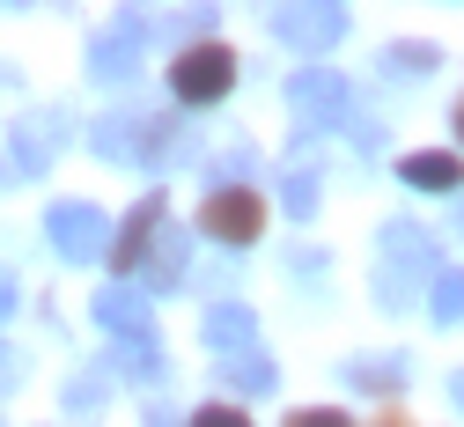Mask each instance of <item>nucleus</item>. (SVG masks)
<instances>
[{
	"label": "nucleus",
	"mask_w": 464,
	"mask_h": 427,
	"mask_svg": "<svg viewBox=\"0 0 464 427\" xmlns=\"http://www.w3.org/2000/svg\"><path fill=\"white\" fill-rule=\"evenodd\" d=\"M96 155L126 170H162L178 155V126H169V111H111L96 126Z\"/></svg>",
	"instance_id": "f257e3e1"
},
{
	"label": "nucleus",
	"mask_w": 464,
	"mask_h": 427,
	"mask_svg": "<svg viewBox=\"0 0 464 427\" xmlns=\"http://www.w3.org/2000/svg\"><path fill=\"white\" fill-rule=\"evenodd\" d=\"M435 243L413 221H383V266H376V302L383 310H405L413 287H435Z\"/></svg>",
	"instance_id": "f03ea898"
},
{
	"label": "nucleus",
	"mask_w": 464,
	"mask_h": 427,
	"mask_svg": "<svg viewBox=\"0 0 464 427\" xmlns=\"http://www.w3.org/2000/svg\"><path fill=\"white\" fill-rule=\"evenodd\" d=\"M60 148H67V111H23L0 148V177H37L60 162Z\"/></svg>",
	"instance_id": "7ed1b4c3"
},
{
	"label": "nucleus",
	"mask_w": 464,
	"mask_h": 427,
	"mask_svg": "<svg viewBox=\"0 0 464 427\" xmlns=\"http://www.w3.org/2000/svg\"><path fill=\"white\" fill-rule=\"evenodd\" d=\"M44 228H52V251H60L67 266L111 258V214H103V207H89V199H60V207L44 214Z\"/></svg>",
	"instance_id": "20e7f679"
},
{
	"label": "nucleus",
	"mask_w": 464,
	"mask_h": 427,
	"mask_svg": "<svg viewBox=\"0 0 464 427\" xmlns=\"http://www.w3.org/2000/svg\"><path fill=\"white\" fill-rule=\"evenodd\" d=\"M228 89H237V52H228V44L178 52V67H169V96H178V103H221Z\"/></svg>",
	"instance_id": "39448f33"
},
{
	"label": "nucleus",
	"mask_w": 464,
	"mask_h": 427,
	"mask_svg": "<svg viewBox=\"0 0 464 427\" xmlns=\"http://www.w3.org/2000/svg\"><path fill=\"white\" fill-rule=\"evenodd\" d=\"M287 103H295L303 126H339V118L354 111V89H346V74H332V67H303L295 82H287Z\"/></svg>",
	"instance_id": "423d86ee"
},
{
	"label": "nucleus",
	"mask_w": 464,
	"mask_h": 427,
	"mask_svg": "<svg viewBox=\"0 0 464 427\" xmlns=\"http://www.w3.org/2000/svg\"><path fill=\"white\" fill-rule=\"evenodd\" d=\"M155 30V15H119V23H111L96 44H89V74L96 82H133V67H140V37Z\"/></svg>",
	"instance_id": "0eeeda50"
},
{
	"label": "nucleus",
	"mask_w": 464,
	"mask_h": 427,
	"mask_svg": "<svg viewBox=\"0 0 464 427\" xmlns=\"http://www.w3.org/2000/svg\"><path fill=\"white\" fill-rule=\"evenodd\" d=\"M199 228L214 236V243H258V228H266V199L244 185V192H214L207 207H199Z\"/></svg>",
	"instance_id": "6e6552de"
},
{
	"label": "nucleus",
	"mask_w": 464,
	"mask_h": 427,
	"mask_svg": "<svg viewBox=\"0 0 464 427\" xmlns=\"http://www.w3.org/2000/svg\"><path fill=\"white\" fill-rule=\"evenodd\" d=\"M96 325L111 332V339H155V310H148V287H103L96 295Z\"/></svg>",
	"instance_id": "1a4fd4ad"
},
{
	"label": "nucleus",
	"mask_w": 464,
	"mask_h": 427,
	"mask_svg": "<svg viewBox=\"0 0 464 427\" xmlns=\"http://www.w3.org/2000/svg\"><path fill=\"white\" fill-rule=\"evenodd\" d=\"M273 30L287 44H303V52H324V44H339L346 8H273Z\"/></svg>",
	"instance_id": "9d476101"
},
{
	"label": "nucleus",
	"mask_w": 464,
	"mask_h": 427,
	"mask_svg": "<svg viewBox=\"0 0 464 427\" xmlns=\"http://www.w3.org/2000/svg\"><path fill=\"white\" fill-rule=\"evenodd\" d=\"M207 346H214V361H244V354H258V325H251L244 302H214V310H207Z\"/></svg>",
	"instance_id": "9b49d317"
},
{
	"label": "nucleus",
	"mask_w": 464,
	"mask_h": 427,
	"mask_svg": "<svg viewBox=\"0 0 464 427\" xmlns=\"http://www.w3.org/2000/svg\"><path fill=\"white\" fill-rule=\"evenodd\" d=\"M155 221H162V192H148V199L126 214V228H111V266H119V273H133V266L148 258V243H155Z\"/></svg>",
	"instance_id": "f8f14e48"
},
{
	"label": "nucleus",
	"mask_w": 464,
	"mask_h": 427,
	"mask_svg": "<svg viewBox=\"0 0 464 427\" xmlns=\"http://www.w3.org/2000/svg\"><path fill=\"white\" fill-rule=\"evenodd\" d=\"M398 177H405L413 192H457V185H464V162L442 155V148H420V155H405V162H398Z\"/></svg>",
	"instance_id": "ddd939ff"
},
{
	"label": "nucleus",
	"mask_w": 464,
	"mask_h": 427,
	"mask_svg": "<svg viewBox=\"0 0 464 427\" xmlns=\"http://www.w3.org/2000/svg\"><path fill=\"white\" fill-rule=\"evenodd\" d=\"M103 376L155 383V376H162V354H155V339H119V346H111V369H103Z\"/></svg>",
	"instance_id": "4468645a"
},
{
	"label": "nucleus",
	"mask_w": 464,
	"mask_h": 427,
	"mask_svg": "<svg viewBox=\"0 0 464 427\" xmlns=\"http://www.w3.org/2000/svg\"><path fill=\"white\" fill-rule=\"evenodd\" d=\"M185 273H192L185 236H178V228H162V236H155V266H148V295H155V287H178Z\"/></svg>",
	"instance_id": "2eb2a0df"
},
{
	"label": "nucleus",
	"mask_w": 464,
	"mask_h": 427,
	"mask_svg": "<svg viewBox=\"0 0 464 427\" xmlns=\"http://www.w3.org/2000/svg\"><path fill=\"white\" fill-rule=\"evenodd\" d=\"M221 376H228V391H244V398H273V383H280V369L266 361V346L244 354V361H221Z\"/></svg>",
	"instance_id": "dca6fc26"
},
{
	"label": "nucleus",
	"mask_w": 464,
	"mask_h": 427,
	"mask_svg": "<svg viewBox=\"0 0 464 427\" xmlns=\"http://www.w3.org/2000/svg\"><path fill=\"white\" fill-rule=\"evenodd\" d=\"M280 199H287V214H295V221H310V214H317V162H310V155H295V162H287Z\"/></svg>",
	"instance_id": "f3484780"
},
{
	"label": "nucleus",
	"mask_w": 464,
	"mask_h": 427,
	"mask_svg": "<svg viewBox=\"0 0 464 427\" xmlns=\"http://www.w3.org/2000/svg\"><path fill=\"white\" fill-rule=\"evenodd\" d=\"M428 310H435V325H464V273H442V280H435Z\"/></svg>",
	"instance_id": "a211bd4d"
},
{
	"label": "nucleus",
	"mask_w": 464,
	"mask_h": 427,
	"mask_svg": "<svg viewBox=\"0 0 464 427\" xmlns=\"http://www.w3.org/2000/svg\"><path fill=\"white\" fill-rule=\"evenodd\" d=\"M251 170H258V155H251V148H221V155H214L221 192H244V177H251Z\"/></svg>",
	"instance_id": "6ab92c4d"
},
{
	"label": "nucleus",
	"mask_w": 464,
	"mask_h": 427,
	"mask_svg": "<svg viewBox=\"0 0 464 427\" xmlns=\"http://www.w3.org/2000/svg\"><path fill=\"white\" fill-rule=\"evenodd\" d=\"M398 376H405V361H354L346 369V383H362V391H398Z\"/></svg>",
	"instance_id": "aec40b11"
},
{
	"label": "nucleus",
	"mask_w": 464,
	"mask_h": 427,
	"mask_svg": "<svg viewBox=\"0 0 464 427\" xmlns=\"http://www.w3.org/2000/svg\"><path fill=\"white\" fill-rule=\"evenodd\" d=\"M383 67H391V74H428V67H435V52H428V44H391Z\"/></svg>",
	"instance_id": "412c9836"
},
{
	"label": "nucleus",
	"mask_w": 464,
	"mask_h": 427,
	"mask_svg": "<svg viewBox=\"0 0 464 427\" xmlns=\"http://www.w3.org/2000/svg\"><path fill=\"white\" fill-rule=\"evenodd\" d=\"M103 391H111V376H82V383H74V391H67V405H74V412H82V420H89V412H96V405H103Z\"/></svg>",
	"instance_id": "4be33fe9"
},
{
	"label": "nucleus",
	"mask_w": 464,
	"mask_h": 427,
	"mask_svg": "<svg viewBox=\"0 0 464 427\" xmlns=\"http://www.w3.org/2000/svg\"><path fill=\"white\" fill-rule=\"evenodd\" d=\"M192 427H251V412L244 405H207V412H192Z\"/></svg>",
	"instance_id": "5701e85b"
},
{
	"label": "nucleus",
	"mask_w": 464,
	"mask_h": 427,
	"mask_svg": "<svg viewBox=\"0 0 464 427\" xmlns=\"http://www.w3.org/2000/svg\"><path fill=\"white\" fill-rule=\"evenodd\" d=\"M287 427H354L339 405H310V412H287Z\"/></svg>",
	"instance_id": "b1692460"
},
{
	"label": "nucleus",
	"mask_w": 464,
	"mask_h": 427,
	"mask_svg": "<svg viewBox=\"0 0 464 427\" xmlns=\"http://www.w3.org/2000/svg\"><path fill=\"white\" fill-rule=\"evenodd\" d=\"M15 317V280H0V325Z\"/></svg>",
	"instance_id": "393cba45"
},
{
	"label": "nucleus",
	"mask_w": 464,
	"mask_h": 427,
	"mask_svg": "<svg viewBox=\"0 0 464 427\" xmlns=\"http://www.w3.org/2000/svg\"><path fill=\"white\" fill-rule=\"evenodd\" d=\"M8 383H15V354L0 346V391H8Z\"/></svg>",
	"instance_id": "a878e982"
},
{
	"label": "nucleus",
	"mask_w": 464,
	"mask_h": 427,
	"mask_svg": "<svg viewBox=\"0 0 464 427\" xmlns=\"http://www.w3.org/2000/svg\"><path fill=\"white\" fill-rule=\"evenodd\" d=\"M376 427H405V412H398V405H383V420H376Z\"/></svg>",
	"instance_id": "bb28decb"
},
{
	"label": "nucleus",
	"mask_w": 464,
	"mask_h": 427,
	"mask_svg": "<svg viewBox=\"0 0 464 427\" xmlns=\"http://www.w3.org/2000/svg\"><path fill=\"white\" fill-rule=\"evenodd\" d=\"M450 398H457V405H464V376H450Z\"/></svg>",
	"instance_id": "cd10ccee"
},
{
	"label": "nucleus",
	"mask_w": 464,
	"mask_h": 427,
	"mask_svg": "<svg viewBox=\"0 0 464 427\" xmlns=\"http://www.w3.org/2000/svg\"><path fill=\"white\" fill-rule=\"evenodd\" d=\"M457 141H464V103H457Z\"/></svg>",
	"instance_id": "c85d7f7f"
},
{
	"label": "nucleus",
	"mask_w": 464,
	"mask_h": 427,
	"mask_svg": "<svg viewBox=\"0 0 464 427\" xmlns=\"http://www.w3.org/2000/svg\"><path fill=\"white\" fill-rule=\"evenodd\" d=\"M148 427H169V412H155V420H148Z\"/></svg>",
	"instance_id": "c756f323"
},
{
	"label": "nucleus",
	"mask_w": 464,
	"mask_h": 427,
	"mask_svg": "<svg viewBox=\"0 0 464 427\" xmlns=\"http://www.w3.org/2000/svg\"><path fill=\"white\" fill-rule=\"evenodd\" d=\"M457 228H464V221H457Z\"/></svg>",
	"instance_id": "7c9ffc66"
}]
</instances>
